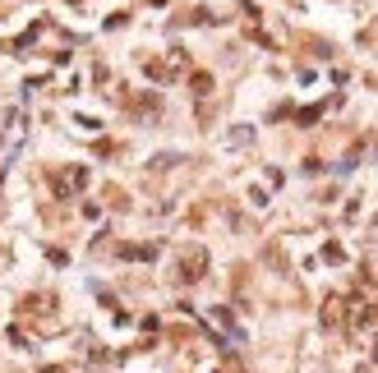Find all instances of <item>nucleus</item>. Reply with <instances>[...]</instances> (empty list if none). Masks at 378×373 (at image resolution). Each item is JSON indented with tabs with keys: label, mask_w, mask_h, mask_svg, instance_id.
Listing matches in <instances>:
<instances>
[{
	"label": "nucleus",
	"mask_w": 378,
	"mask_h": 373,
	"mask_svg": "<svg viewBox=\"0 0 378 373\" xmlns=\"http://www.w3.org/2000/svg\"><path fill=\"white\" fill-rule=\"evenodd\" d=\"M70 5H79V0H70Z\"/></svg>",
	"instance_id": "nucleus-13"
},
{
	"label": "nucleus",
	"mask_w": 378,
	"mask_h": 373,
	"mask_svg": "<svg viewBox=\"0 0 378 373\" xmlns=\"http://www.w3.org/2000/svg\"><path fill=\"white\" fill-rule=\"evenodd\" d=\"M374 322H378V304H360L351 313V327H374Z\"/></svg>",
	"instance_id": "nucleus-5"
},
{
	"label": "nucleus",
	"mask_w": 378,
	"mask_h": 373,
	"mask_svg": "<svg viewBox=\"0 0 378 373\" xmlns=\"http://www.w3.org/2000/svg\"><path fill=\"white\" fill-rule=\"evenodd\" d=\"M83 184H88V166H65V171L51 175V194H56V199H74Z\"/></svg>",
	"instance_id": "nucleus-2"
},
{
	"label": "nucleus",
	"mask_w": 378,
	"mask_h": 373,
	"mask_svg": "<svg viewBox=\"0 0 378 373\" xmlns=\"http://www.w3.org/2000/svg\"><path fill=\"white\" fill-rule=\"evenodd\" d=\"M120 258H157V244H120Z\"/></svg>",
	"instance_id": "nucleus-6"
},
{
	"label": "nucleus",
	"mask_w": 378,
	"mask_h": 373,
	"mask_svg": "<svg viewBox=\"0 0 378 373\" xmlns=\"http://www.w3.org/2000/svg\"><path fill=\"white\" fill-rule=\"evenodd\" d=\"M323 258H327V263H342V258H346V253H342V244H327V249H323Z\"/></svg>",
	"instance_id": "nucleus-10"
},
{
	"label": "nucleus",
	"mask_w": 378,
	"mask_h": 373,
	"mask_svg": "<svg viewBox=\"0 0 378 373\" xmlns=\"http://www.w3.org/2000/svg\"><path fill=\"white\" fill-rule=\"evenodd\" d=\"M42 373H65V369H61V364H46V369H42Z\"/></svg>",
	"instance_id": "nucleus-11"
},
{
	"label": "nucleus",
	"mask_w": 378,
	"mask_h": 373,
	"mask_svg": "<svg viewBox=\"0 0 378 373\" xmlns=\"http://www.w3.org/2000/svg\"><path fill=\"white\" fill-rule=\"evenodd\" d=\"M346 322V300L342 295H327L323 300V327H342Z\"/></svg>",
	"instance_id": "nucleus-3"
},
{
	"label": "nucleus",
	"mask_w": 378,
	"mask_h": 373,
	"mask_svg": "<svg viewBox=\"0 0 378 373\" xmlns=\"http://www.w3.org/2000/svg\"><path fill=\"white\" fill-rule=\"evenodd\" d=\"M143 70H148L152 83H171V65H167V61H148Z\"/></svg>",
	"instance_id": "nucleus-7"
},
{
	"label": "nucleus",
	"mask_w": 378,
	"mask_h": 373,
	"mask_svg": "<svg viewBox=\"0 0 378 373\" xmlns=\"http://www.w3.org/2000/svg\"><path fill=\"white\" fill-rule=\"evenodd\" d=\"M51 295H23V304H19V309L23 313H33V318H42V313H51Z\"/></svg>",
	"instance_id": "nucleus-4"
},
{
	"label": "nucleus",
	"mask_w": 378,
	"mask_h": 373,
	"mask_svg": "<svg viewBox=\"0 0 378 373\" xmlns=\"http://www.w3.org/2000/svg\"><path fill=\"white\" fill-rule=\"evenodd\" d=\"M318 115H323V106H305V111H300V115H295V120H300V125H314V120H318Z\"/></svg>",
	"instance_id": "nucleus-9"
},
{
	"label": "nucleus",
	"mask_w": 378,
	"mask_h": 373,
	"mask_svg": "<svg viewBox=\"0 0 378 373\" xmlns=\"http://www.w3.org/2000/svg\"><path fill=\"white\" fill-rule=\"evenodd\" d=\"M176 277L185 281V286H194V281H203V277H208V249L189 244V249L180 253V263H176Z\"/></svg>",
	"instance_id": "nucleus-1"
},
{
	"label": "nucleus",
	"mask_w": 378,
	"mask_h": 373,
	"mask_svg": "<svg viewBox=\"0 0 378 373\" xmlns=\"http://www.w3.org/2000/svg\"><path fill=\"white\" fill-rule=\"evenodd\" d=\"M374 364H378V337H374Z\"/></svg>",
	"instance_id": "nucleus-12"
},
{
	"label": "nucleus",
	"mask_w": 378,
	"mask_h": 373,
	"mask_svg": "<svg viewBox=\"0 0 378 373\" xmlns=\"http://www.w3.org/2000/svg\"><path fill=\"white\" fill-rule=\"evenodd\" d=\"M189 88H194V97H208V93H212V74H208V70H199V74L189 78Z\"/></svg>",
	"instance_id": "nucleus-8"
}]
</instances>
